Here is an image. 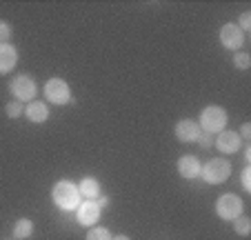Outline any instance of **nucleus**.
I'll return each mask as SVG.
<instances>
[{
  "mask_svg": "<svg viewBox=\"0 0 251 240\" xmlns=\"http://www.w3.org/2000/svg\"><path fill=\"white\" fill-rule=\"evenodd\" d=\"M233 231H236L238 236H249L251 231V220L247 216H238L236 220H233Z\"/></svg>",
  "mask_w": 251,
  "mask_h": 240,
  "instance_id": "dca6fc26",
  "label": "nucleus"
},
{
  "mask_svg": "<svg viewBox=\"0 0 251 240\" xmlns=\"http://www.w3.org/2000/svg\"><path fill=\"white\" fill-rule=\"evenodd\" d=\"M45 98L53 105H69L71 103V87L62 78H49L45 82Z\"/></svg>",
  "mask_w": 251,
  "mask_h": 240,
  "instance_id": "423d86ee",
  "label": "nucleus"
},
{
  "mask_svg": "<svg viewBox=\"0 0 251 240\" xmlns=\"http://www.w3.org/2000/svg\"><path fill=\"white\" fill-rule=\"evenodd\" d=\"M213 145L218 147V151H223V154H233V151L240 149L242 145V138L238 136V132H220L218 136H216V140H213Z\"/></svg>",
  "mask_w": 251,
  "mask_h": 240,
  "instance_id": "1a4fd4ad",
  "label": "nucleus"
},
{
  "mask_svg": "<svg viewBox=\"0 0 251 240\" xmlns=\"http://www.w3.org/2000/svg\"><path fill=\"white\" fill-rule=\"evenodd\" d=\"M245 158H247V162L251 160V147H247V151H245Z\"/></svg>",
  "mask_w": 251,
  "mask_h": 240,
  "instance_id": "a878e982",
  "label": "nucleus"
},
{
  "mask_svg": "<svg viewBox=\"0 0 251 240\" xmlns=\"http://www.w3.org/2000/svg\"><path fill=\"white\" fill-rule=\"evenodd\" d=\"M242 200L240 196H236V193H223V196L218 198V203H216V213H218V218H223V220H236L238 216H242Z\"/></svg>",
  "mask_w": 251,
  "mask_h": 240,
  "instance_id": "20e7f679",
  "label": "nucleus"
},
{
  "mask_svg": "<svg viewBox=\"0 0 251 240\" xmlns=\"http://www.w3.org/2000/svg\"><path fill=\"white\" fill-rule=\"evenodd\" d=\"M238 136H240V138H245V140H249V138H251V125H249V123H245V125H242V127H240V132H238Z\"/></svg>",
  "mask_w": 251,
  "mask_h": 240,
  "instance_id": "393cba45",
  "label": "nucleus"
},
{
  "mask_svg": "<svg viewBox=\"0 0 251 240\" xmlns=\"http://www.w3.org/2000/svg\"><path fill=\"white\" fill-rule=\"evenodd\" d=\"M9 89H11V94H14V98L18 100V103H31V100L36 98L38 87H36V82H33V78L29 74H20L11 80Z\"/></svg>",
  "mask_w": 251,
  "mask_h": 240,
  "instance_id": "39448f33",
  "label": "nucleus"
},
{
  "mask_svg": "<svg viewBox=\"0 0 251 240\" xmlns=\"http://www.w3.org/2000/svg\"><path fill=\"white\" fill-rule=\"evenodd\" d=\"M111 238L114 236L104 227H89V234H87V240H111Z\"/></svg>",
  "mask_w": 251,
  "mask_h": 240,
  "instance_id": "f3484780",
  "label": "nucleus"
},
{
  "mask_svg": "<svg viewBox=\"0 0 251 240\" xmlns=\"http://www.w3.org/2000/svg\"><path fill=\"white\" fill-rule=\"evenodd\" d=\"M109 203H111V198L107 196V193H100V196L96 198V205H98L100 209H102V207H109Z\"/></svg>",
  "mask_w": 251,
  "mask_h": 240,
  "instance_id": "b1692460",
  "label": "nucleus"
},
{
  "mask_svg": "<svg viewBox=\"0 0 251 240\" xmlns=\"http://www.w3.org/2000/svg\"><path fill=\"white\" fill-rule=\"evenodd\" d=\"M220 43L227 49H240L242 43H245V31L236 23H227L220 29Z\"/></svg>",
  "mask_w": 251,
  "mask_h": 240,
  "instance_id": "6e6552de",
  "label": "nucleus"
},
{
  "mask_svg": "<svg viewBox=\"0 0 251 240\" xmlns=\"http://www.w3.org/2000/svg\"><path fill=\"white\" fill-rule=\"evenodd\" d=\"M111 240H131V238H129V236H114Z\"/></svg>",
  "mask_w": 251,
  "mask_h": 240,
  "instance_id": "bb28decb",
  "label": "nucleus"
},
{
  "mask_svg": "<svg viewBox=\"0 0 251 240\" xmlns=\"http://www.w3.org/2000/svg\"><path fill=\"white\" fill-rule=\"evenodd\" d=\"M5 113H7V116H9V118H18L20 113H25L23 103H18V100H11V103H7Z\"/></svg>",
  "mask_w": 251,
  "mask_h": 240,
  "instance_id": "6ab92c4d",
  "label": "nucleus"
},
{
  "mask_svg": "<svg viewBox=\"0 0 251 240\" xmlns=\"http://www.w3.org/2000/svg\"><path fill=\"white\" fill-rule=\"evenodd\" d=\"M25 116H27L31 123L40 125L49 118V107L43 103V100H31V103L25 107Z\"/></svg>",
  "mask_w": 251,
  "mask_h": 240,
  "instance_id": "ddd939ff",
  "label": "nucleus"
},
{
  "mask_svg": "<svg viewBox=\"0 0 251 240\" xmlns=\"http://www.w3.org/2000/svg\"><path fill=\"white\" fill-rule=\"evenodd\" d=\"M31 234H33V222L29 218H20L14 225V238L23 240V238H29Z\"/></svg>",
  "mask_w": 251,
  "mask_h": 240,
  "instance_id": "2eb2a0df",
  "label": "nucleus"
},
{
  "mask_svg": "<svg viewBox=\"0 0 251 240\" xmlns=\"http://www.w3.org/2000/svg\"><path fill=\"white\" fill-rule=\"evenodd\" d=\"M76 220L82 227H96V222L100 220V207L96 205V200H85V203L78 205Z\"/></svg>",
  "mask_w": 251,
  "mask_h": 240,
  "instance_id": "0eeeda50",
  "label": "nucleus"
},
{
  "mask_svg": "<svg viewBox=\"0 0 251 240\" xmlns=\"http://www.w3.org/2000/svg\"><path fill=\"white\" fill-rule=\"evenodd\" d=\"M200 167H202V162H200L196 156H182L180 160H178V171H180V176L185 180H194L200 176Z\"/></svg>",
  "mask_w": 251,
  "mask_h": 240,
  "instance_id": "9b49d317",
  "label": "nucleus"
},
{
  "mask_svg": "<svg viewBox=\"0 0 251 240\" xmlns=\"http://www.w3.org/2000/svg\"><path fill=\"white\" fill-rule=\"evenodd\" d=\"M238 27L242 29V31H249L251 29V14L249 11H242L240 18H238Z\"/></svg>",
  "mask_w": 251,
  "mask_h": 240,
  "instance_id": "412c9836",
  "label": "nucleus"
},
{
  "mask_svg": "<svg viewBox=\"0 0 251 240\" xmlns=\"http://www.w3.org/2000/svg\"><path fill=\"white\" fill-rule=\"evenodd\" d=\"M16 62H18V52H16L14 45H9V43L0 45V74L14 71Z\"/></svg>",
  "mask_w": 251,
  "mask_h": 240,
  "instance_id": "f8f14e48",
  "label": "nucleus"
},
{
  "mask_svg": "<svg viewBox=\"0 0 251 240\" xmlns=\"http://www.w3.org/2000/svg\"><path fill=\"white\" fill-rule=\"evenodd\" d=\"M227 111H225L223 107H218V105H209V107H204L202 111H200V118H198V125L200 129H202L204 133H211V136H216V133L225 132V127H227Z\"/></svg>",
  "mask_w": 251,
  "mask_h": 240,
  "instance_id": "f03ea898",
  "label": "nucleus"
},
{
  "mask_svg": "<svg viewBox=\"0 0 251 240\" xmlns=\"http://www.w3.org/2000/svg\"><path fill=\"white\" fill-rule=\"evenodd\" d=\"M51 200L58 209H62V212H76L78 205H80L78 185H74L71 180H58L51 189Z\"/></svg>",
  "mask_w": 251,
  "mask_h": 240,
  "instance_id": "f257e3e1",
  "label": "nucleus"
},
{
  "mask_svg": "<svg viewBox=\"0 0 251 240\" xmlns=\"http://www.w3.org/2000/svg\"><path fill=\"white\" fill-rule=\"evenodd\" d=\"M78 191H80V198L85 200H96L100 196V183L96 178H85L80 185H78Z\"/></svg>",
  "mask_w": 251,
  "mask_h": 240,
  "instance_id": "4468645a",
  "label": "nucleus"
},
{
  "mask_svg": "<svg viewBox=\"0 0 251 240\" xmlns=\"http://www.w3.org/2000/svg\"><path fill=\"white\" fill-rule=\"evenodd\" d=\"M200 133H202V129L196 120H180L176 125V138L180 142H196Z\"/></svg>",
  "mask_w": 251,
  "mask_h": 240,
  "instance_id": "9d476101",
  "label": "nucleus"
},
{
  "mask_svg": "<svg viewBox=\"0 0 251 240\" xmlns=\"http://www.w3.org/2000/svg\"><path fill=\"white\" fill-rule=\"evenodd\" d=\"M196 142H198V145L200 147H211L213 145V138H211V133H200V136H198V140H196Z\"/></svg>",
  "mask_w": 251,
  "mask_h": 240,
  "instance_id": "5701e85b",
  "label": "nucleus"
},
{
  "mask_svg": "<svg viewBox=\"0 0 251 240\" xmlns=\"http://www.w3.org/2000/svg\"><path fill=\"white\" fill-rule=\"evenodd\" d=\"M233 65H236L238 69H249L251 67V56L247 52H238L236 56H233Z\"/></svg>",
  "mask_w": 251,
  "mask_h": 240,
  "instance_id": "a211bd4d",
  "label": "nucleus"
},
{
  "mask_svg": "<svg viewBox=\"0 0 251 240\" xmlns=\"http://www.w3.org/2000/svg\"><path fill=\"white\" fill-rule=\"evenodd\" d=\"M9 38H11V27H9V23L0 20V45L9 43Z\"/></svg>",
  "mask_w": 251,
  "mask_h": 240,
  "instance_id": "aec40b11",
  "label": "nucleus"
},
{
  "mask_svg": "<svg viewBox=\"0 0 251 240\" xmlns=\"http://www.w3.org/2000/svg\"><path fill=\"white\" fill-rule=\"evenodd\" d=\"M231 176V162L227 158H211L200 167V178L209 185H223Z\"/></svg>",
  "mask_w": 251,
  "mask_h": 240,
  "instance_id": "7ed1b4c3",
  "label": "nucleus"
},
{
  "mask_svg": "<svg viewBox=\"0 0 251 240\" xmlns=\"http://www.w3.org/2000/svg\"><path fill=\"white\" fill-rule=\"evenodd\" d=\"M240 180H242V189H245V191H251V167L249 165L242 169Z\"/></svg>",
  "mask_w": 251,
  "mask_h": 240,
  "instance_id": "4be33fe9",
  "label": "nucleus"
}]
</instances>
